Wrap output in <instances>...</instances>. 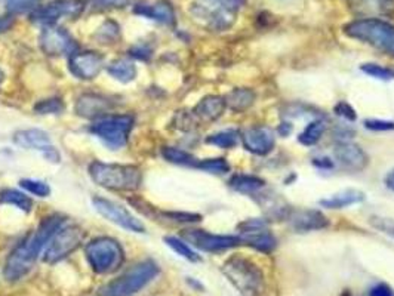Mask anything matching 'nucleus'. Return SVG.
Instances as JSON below:
<instances>
[{
  "label": "nucleus",
  "mask_w": 394,
  "mask_h": 296,
  "mask_svg": "<svg viewBox=\"0 0 394 296\" xmlns=\"http://www.w3.org/2000/svg\"><path fill=\"white\" fill-rule=\"evenodd\" d=\"M65 220L60 215H52L45 218L36 232L28 234L8 256L5 264V278L9 282H15L23 278L30 270L35 267V262L40 252L46 248L52 236L64 227Z\"/></svg>",
  "instance_id": "nucleus-1"
},
{
  "label": "nucleus",
  "mask_w": 394,
  "mask_h": 296,
  "mask_svg": "<svg viewBox=\"0 0 394 296\" xmlns=\"http://www.w3.org/2000/svg\"><path fill=\"white\" fill-rule=\"evenodd\" d=\"M89 175L100 187L114 191H135L140 188L142 175L137 166L94 161L89 166Z\"/></svg>",
  "instance_id": "nucleus-2"
},
{
  "label": "nucleus",
  "mask_w": 394,
  "mask_h": 296,
  "mask_svg": "<svg viewBox=\"0 0 394 296\" xmlns=\"http://www.w3.org/2000/svg\"><path fill=\"white\" fill-rule=\"evenodd\" d=\"M344 33L351 39L371 45L378 51L394 57V25L387 21L378 18L354 20L344 25Z\"/></svg>",
  "instance_id": "nucleus-3"
},
{
  "label": "nucleus",
  "mask_w": 394,
  "mask_h": 296,
  "mask_svg": "<svg viewBox=\"0 0 394 296\" xmlns=\"http://www.w3.org/2000/svg\"><path fill=\"white\" fill-rule=\"evenodd\" d=\"M159 266L154 261H142L103 286L100 290V296H134L147 285H150L159 275Z\"/></svg>",
  "instance_id": "nucleus-4"
},
{
  "label": "nucleus",
  "mask_w": 394,
  "mask_h": 296,
  "mask_svg": "<svg viewBox=\"0 0 394 296\" xmlns=\"http://www.w3.org/2000/svg\"><path fill=\"white\" fill-rule=\"evenodd\" d=\"M223 273L243 296H259L264 292V274L249 259L230 258L223 267Z\"/></svg>",
  "instance_id": "nucleus-5"
},
{
  "label": "nucleus",
  "mask_w": 394,
  "mask_h": 296,
  "mask_svg": "<svg viewBox=\"0 0 394 296\" xmlns=\"http://www.w3.org/2000/svg\"><path fill=\"white\" fill-rule=\"evenodd\" d=\"M86 258L95 273L108 274L122 266L125 254L119 241L110 237H100L86 246Z\"/></svg>",
  "instance_id": "nucleus-6"
},
{
  "label": "nucleus",
  "mask_w": 394,
  "mask_h": 296,
  "mask_svg": "<svg viewBox=\"0 0 394 296\" xmlns=\"http://www.w3.org/2000/svg\"><path fill=\"white\" fill-rule=\"evenodd\" d=\"M133 126V116H129V114H119V116H106L98 119L89 130L107 147H110L111 150H118V148L126 145Z\"/></svg>",
  "instance_id": "nucleus-7"
},
{
  "label": "nucleus",
  "mask_w": 394,
  "mask_h": 296,
  "mask_svg": "<svg viewBox=\"0 0 394 296\" xmlns=\"http://www.w3.org/2000/svg\"><path fill=\"white\" fill-rule=\"evenodd\" d=\"M191 15L210 30H228L236 21L237 12L215 0H197L190 8Z\"/></svg>",
  "instance_id": "nucleus-8"
},
{
  "label": "nucleus",
  "mask_w": 394,
  "mask_h": 296,
  "mask_svg": "<svg viewBox=\"0 0 394 296\" xmlns=\"http://www.w3.org/2000/svg\"><path fill=\"white\" fill-rule=\"evenodd\" d=\"M85 239V232L79 225L62 227L52 236L43 251V261L47 264L64 259L73 254Z\"/></svg>",
  "instance_id": "nucleus-9"
},
{
  "label": "nucleus",
  "mask_w": 394,
  "mask_h": 296,
  "mask_svg": "<svg viewBox=\"0 0 394 296\" xmlns=\"http://www.w3.org/2000/svg\"><path fill=\"white\" fill-rule=\"evenodd\" d=\"M85 9V0H55V2L39 6L31 12V20L42 25H54L58 20L69 16L76 18Z\"/></svg>",
  "instance_id": "nucleus-10"
},
{
  "label": "nucleus",
  "mask_w": 394,
  "mask_h": 296,
  "mask_svg": "<svg viewBox=\"0 0 394 296\" xmlns=\"http://www.w3.org/2000/svg\"><path fill=\"white\" fill-rule=\"evenodd\" d=\"M183 237L205 252H221L243 244L240 236H220L208 233L205 229H186Z\"/></svg>",
  "instance_id": "nucleus-11"
},
{
  "label": "nucleus",
  "mask_w": 394,
  "mask_h": 296,
  "mask_svg": "<svg viewBox=\"0 0 394 296\" xmlns=\"http://www.w3.org/2000/svg\"><path fill=\"white\" fill-rule=\"evenodd\" d=\"M39 43L42 51L49 57L73 54L76 47V43L70 36V33L57 24L45 25L43 31L40 33Z\"/></svg>",
  "instance_id": "nucleus-12"
},
{
  "label": "nucleus",
  "mask_w": 394,
  "mask_h": 296,
  "mask_svg": "<svg viewBox=\"0 0 394 296\" xmlns=\"http://www.w3.org/2000/svg\"><path fill=\"white\" fill-rule=\"evenodd\" d=\"M92 203H94V207L96 209V212L101 213L106 220L129 229V232H134V233L145 232L144 224L138 218H135L133 213H129L123 206L114 203L111 200L100 199V197L94 199Z\"/></svg>",
  "instance_id": "nucleus-13"
},
{
  "label": "nucleus",
  "mask_w": 394,
  "mask_h": 296,
  "mask_svg": "<svg viewBox=\"0 0 394 296\" xmlns=\"http://www.w3.org/2000/svg\"><path fill=\"white\" fill-rule=\"evenodd\" d=\"M104 69V57L98 52H73L69 59L70 73L80 80H92Z\"/></svg>",
  "instance_id": "nucleus-14"
},
{
  "label": "nucleus",
  "mask_w": 394,
  "mask_h": 296,
  "mask_svg": "<svg viewBox=\"0 0 394 296\" xmlns=\"http://www.w3.org/2000/svg\"><path fill=\"white\" fill-rule=\"evenodd\" d=\"M13 142L23 148H28V150H39L43 153V156L51 160L52 163L60 161V154L54 148L51 138L40 129H26L16 132L13 137Z\"/></svg>",
  "instance_id": "nucleus-15"
},
{
  "label": "nucleus",
  "mask_w": 394,
  "mask_h": 296,
  "mask_svg": "<svg viewBox=\"0 0 394 296\" xmlns=\"http://www.w3.org/2000/svg\"><path fill=\"white\" fill-rule=\"evenodd\" d=\"M240 140L246 150L257 156H266L271 153L276 144L274 132L264 126H255L243 130Z\"/></svg>",
  "instance_id": "nucleus-16"
},
{
  "label": "nucleus",
  "mask_w": 394,
  "mask_h": 296,
  "mask_svg": "<svg viewBox=\"0 0 394 296\" xmlns=\"http://www.w3.org/2000/svg\"><path fill=\"white\" fill-rule=\"evenodd\" d=\"M286 220L295 232L298 233L316 232V229H323L330 225V221H327L323 213L315 209L289 210Z\"/></svg>",
  "instance_id": "nucleus-17"
},
{
  "label": "nucleus",
  "mask_w": 394,
  "mask_h": 296,
  "mask_svg": "<svg viewBox=\"0 0 394 296\" xmlns=\"http://www.w3.org/2000/svg\"><path fill=\"white\" fill-rule=\"evenodd\" d=\"M334 156L344 169L353 172L364 171L369 163V159L364 152V148L353 142H339L335 147Z\"/></svg>",
  "instance_id": "nucleus-18"
},
{
  "label": "nucleus",
  "mask_w": 394,
  "mask_h": 296,
  "mask_svg": "<svg viewBox=\"0 0 394 296\" xmlns=\"http://www.w3.org/2000/svg\"><path fill=\"white\" fill-rule=\"evenodd\" d=\"M113 104L106 96L98 93H85L81 95L76 103V113L80 118L85 119H101L108 116Z\"/></svg>",
  "instance_id": "nucleus-19"
},
{
  "label": "nucleus",
  "mask_w": 394,
  "mask_h": 296,
  "mask_svg": "<svg viewBox=\"0 0 394 296\" xmlns=\"http://www.w3.org/2000/svg\"><path fill=\"white\" fill-rule=\"evenodd\" d=\"M134 12L137 15L145 16L149 20H154L157 23L172 25L175 23V12L172 5L168 0H157V2L149 4V2H141L134 6Z\"/></svg>",
  "instance_id": "nucleus-20"
},
{
  "label": "nucleus",
  "mask_w": 394,
  "mask_h": 296,
  "mask_svg": "<svg viewBox=\"0 0 394 296\" xmlns=\"http://www.w3.org/2000/svg\"><path fill=\"white\" fill-rule=\"evenodd\" d=\"M225 108L227 106L224 101V96L208 95L194 107L193 114L197 119H201L203 122H213L223 116Z\"/></svg>",
  "instance_id": "nucleus-21"
},
{
  "label": "nucleus",
  "mask_w": 394,
  "mask_h": 296,
  "mask_svg": "<svg viewBox=\"0 0 394 296\" xmlns=\"http://www.w3.org/2000/svg\"><path fill=\"white\" fill-rule=\"evenodd\" d=\"M365 200V193L360 190H354V188H349V190H342L327 199H322L319 202L320 206L327 207V209H342L347 207L356 203H360Z\"/></svg>",
  "instance_id": "nucleus-22"
},
{
  "label": "nucleus",
  "mask_w": 394,
  "mask_h": 296,
  "mask_svg": "<svg viewBox=\"0 0 394 296\" xmlns=\"http://www.w3.org/2000/svg\"><path fill=\"white\" fill-rule=\"evenodd\" d=\"M224 101L228 110L235 113H242L254 106L255 92L249 88H236L224 96Z\"/></svg>",
  "instance_id": "nucleus-23"
},
{
  "label": "nucleus",
  "mask_w": 394,
  "mask_h": 296,
  "mask_svg": "<svg viewBox=\"0 0 394 296\" xmlns=\"http://www.w3.org/2000/svg\"><path fill=\"white\" fill-rule=\"evenodd\" d=\"M240 239L243 244H248L251 248L261 252H271L277 244L276 237L269 232V229H259V232L240 234Z\"/></svg>",
  "instance_id": "nucleus-24"
},
{
  "label": "nucleus",
  "mask_w": 394,
  "mask_h": 296,
  "mask_svg": "<svg viewBox=\"0 0 394 296\" xmlns=\"http://www.w3.org/2000/svg\"><path fill=\"white\" fill-rule=\"evenodd\" d=\"M264 186H266L264 179L252 175H235L232 179H230V187H232L235 191L243 194H254L261 188H264Z\"/></svg>",
  "instance_id": "nucleus-25"
},
{
  "label": "nucleus",
  "mask_w": 394,
  "mask_h": 296,
  "mask_svg": "<svg viewBox=\"0 0 394 296\" xmlns=\"http://www.w3.org/2000/svg\"><path fill=\"white\" fill-rule=\"evenodd\" d=\"M108 74L122 84H129L137 77V67L133 61L129 59H118L108 65Z\"/></svg>",
  "instance_id": "nucleus-26"
},
{
  "label": "nucleus",
  "mask_w": 394,
  "mask_h": 296,
  "mask_svg": "<svg viewBox=\"0 0 394 296\" xmlns=\"http://www.w3.org/2000/svg\"><path fill=\"white\" fill-rule=\"evenodd\" d=\"M0 203L15 206L24 212H30L33 207V202L30 197L16 190H5L0 193Z\"/></svg>",
  "instance_id": "nucleus-27"
},
{
  "label": "nucleus",
  "mask_w": 394,
  "mask_h": 296,
  "mask_svg": "<svg viewBox=\"0 0 394 296\" xmlns=\"http://www.w3.org/2000/svg\"><path fill=\"white\" fill-rule=\"evenodd\" d=\"M162 156L165 157L168 161L175 163V164H183V166L196 168L197 163H199V160H197L193 154L181 150V148H175V147H165V148H163Z\"/></svg>",
  "instance_id": "nucleus-28"
},
{
  "label": "nucleus",
  "mask_w": 394,
  "mask_h": 296,
  "mask_svg": "<svg viewBox=\"0 0 394 296\" xmlns=\"http://www.w3.org/2000/svg\"><path fill=\"white\" fill-rule=\"evenodd\" d=\"M323 134H325V123H323V120H315V122H311L310 125L305 126V129L303 130V132L298 137V141L303 145L311 147V145H315V144H317L320 141Z\"/></svg>",
  "instance_id": "nucleus-29"
},
{
  "label": "nucleus",
  "mask_w": 394,
  "mask_h": 296,
  "mask_svg": "<svg viewBox=\"0 0 394 296\" xmlns=\"http://www.w3.org/2000/svg\"><path fill=\"white\" fill-rule=\"evenodd\" d=\"M206 142L220 148H233L239 142V134L236 130H221V132L208 137Z\"/></svg>",
  "instance_id": "nucleus-30"
},
{
  "label": "nucleus",
  "mask_w": 394,
  "mask_h": 296,
  "mask_svg": "<svg viewBox=\"0 0 394 296\" xmlns=\"http://www.w3.org/2000/svg\"><path fill=\"white\" fill-rule=\"evenodd\" d=\"M196 168L201 169V171H205L208 173H215V175H224V173L230 172V164L223 157L199 160V163H197Z\"/></svg>",
  "instance_id": "nucleus-31"
},
{
  "label": "nucleus",
  "mask_w": 394,
  "mask_h": 296,
  "mask_svg": "<svg viewBox=\"0 0 394 296\" xmlns=\"http://www.w3.org/2000/svg\"><path fill=\"white\" fill-rule=\"evenodd\" d=\"M165 243L169 246V248L176 252L179 256L186 258L190 262H199L201 256L197 255L187 243H184L183 240H179L176 237H165Z\"/></svg>",
  "instance_id": "nucleus-32"
},
{
  "label": "nucleus",
  "mask_w": 394,
  "mask_h": 296,
  "mask_svg": "<svg viewBox=\"0 0 394 296\" xmlns=\"http://www.w3.org/2000/svg\"><path fill=\"white\" fill-rule=\"evenodd\" d=\"M130 4V0H85V8L92 12L120 9Z\"/></svg>",
  "instance_id": "nucleus-33"
},
{
  "label": "nucleus",
  "mask_w": 394,
  "mask_h": 296,
  "mask_svg": "<svg viewBox=\"0 0 394 296\" xmlns=\"http://www.w3.org/2000/svg\"><path fill=\"white\" fill-rule=\"evenodd\" d=\"M365 74L373 77V79H378V80H393L394 79V70L388 69V67H383V65L378 64H364L362 67H360Z\"/></svg>",
  "instance_id": "nucleus-34"
},
{
  "label": "nucleus",
  "mask_w": 394,
  "mask_h": 296,
  "mask_svg": "<svg viewBox=\"0 0 394 296\" xmlns=\"http://www.w3.org/2000/svg\"><path fill=\"white\" fill-rule=\"evenodd\" d=\"M65 108L61 98H49V100H43L35 106V111L38 114H58L62 113Z\"/></svg>",
  "instance_id": "nucleus-35"
},
{
  "label": "nucleus",
  "mask_w": 394,
  "mask_h": 296,
  "mask_svg": "<svg viewBox=\"0 0 394 296\" xmlns=\"http://www.w3.org/2000/svg\"><path fill=\"white\" fill-rule=\"evenodd\" d=\"M20 186L28 193L35 194L38 197H47L51 194V188H49V186L39 179H21Z\"/></svg>",
  "instance_id": "nucleus-36"
},
{
  "label": "nucleus",
  "mask_w": 394,
  "mask_h": 296,
  "mask_svg": "<svg viewBox=\"0 0 394 296\" xmlns=\"http://www.w3.org/2000/svg\"><path fill=\"white\" fill-rule=\"evenodd\" d=\"M119 36V25L113 21H107L96 33V39L101 43H110Z\"/></svg>",
  "instance_id": "nucleus-37"
},
{
  "label": "nucleus",
  "mask_w": 394,
  "mask_h": 296,
  "mask_svg": "<svg viewBox=\"0 0 394 296\" xmlns=\"http://www.w3.org/2000/svg\"><path fill=\"white\" fill-rule=\"evenodd\" d=\"M39 0H6V8L11 13H23L27 11H35Z\"/></svg>",
  "instance_id": "nucleus-38"
},
{
  "label": "nucleus",
  "mask_w": 394,
  "mask_h": 296,
  "mask_svg": "<svg viewBox=\"0 0 394 296\" xmlns=\"http://www.w3.org/2000/svg\"><path fill=\"white\" fill-rule=\"evenodd\" d=\"M237 229L240 232V234H246V233H252V232H259V229H269V224L264 220H246L243 222H240L237 225Z\"/></svg>",
  "instance_id": "nucleus-39"
},
{
  "label": "nucleus",
  "mask_w": 394,
  "mask_h": 296,
  "mask_svg": "<svg viewBox=\"0 0 394 296\" xmlns=\"http://www.w3.org/2000/svg\"><path fill=\"white\" fill-rule=\"evenodd\" d=\"M371 224L372 227H375L380 232L390 234L391 237H394V221L390 218H378V217H372L371 218Z\"/></svg>",
  "instance_id": "nucleus-40"
},
{
  "label": "nucleus",
  "mask_w": 394,
  "mask_h": 296,
  "mask_svg": "<svg viewBox=\"0 0 394 296\" xmlns=\"http://www.w3.org/2000/svg\"><path fill=\"white\" fill-rule=\"evenodd\" d=\"M365 127L373 130V132H385V130H394V122L372 119V120H365Z\"/></svg>",
  "instance_id": "nucleus-41"
},
{
  "label": "nucleus",
  "mask_w": 394,
  "mask_h": 296,
  "mask_svg": "<svg viewBox=\"0 0 394 296\" xmlns=\"http://www.w3.org/2000/svg\"><path fill=\"white\" fill-rule=\"evenodd\" d=\"M334 111H335V114L337 116H339V118H342V119H346V120H350V122H353V120H356V111L353 110V107L350 106V104H347V103H338L335 107H334Z\"/></svg>",
  "instance_id": "nucleus-42"
},
{
  "label": "nucleus",
  "mask_w": 394,
  "mask_h": 296,
  "mask_svg": "<svg viewBox=\"0 0 394 296\" xmlns=\"http://www.w3.org/2000/svg\"><path fill=\"white\" fill-rule=\"evenodd\" d=\"M129 54L133 55L134 58H137V59L147 61V59L152 57V49L149 46H145V45H137V46H134L133 49H130Z\"/></svg>",
  "instance_id": "nucleus-43"
},
{
  "label": "nucleus",
  "mask_w": 394,
  "mask_h": 296,
  "mask_svg": "<svg viewBox=\"0 0 394 296\" xmlns=\"http://www.w3.org/2000/svg\"><path fill=\"white\" fill-rule=\"evenodd\" d=\"M215 2H220V4H223L224 6H227V8L232 9V11L239 12V11L243 8V5L246 4V0H215Z\"/></svg>",
  "instance_id": "nucleus-44"
},
{
  "label": "nucleus",
  "mask_w": 394,
  "mask_h": 296,
  "mask_svg": "<svg viewBox=\"0 0 394 296\" xmlns=\"http://www.w3.org/2000/svg\"><path fill=\"white\" fill-rule=\"evenodd\" d=\"M369 296H394V293L391 292V289H390L388 286H385V285H378V286H375V288L371 290Z\"/></svg>",
  "instance_id": "nucleus-45"
},
{
  "label": "nucleus",
  "mask_w": 394,
  "mask_h": 296,
  "mask_svg": "<svg viewBox=\"0 0 394 296\" xmlns=\"http://www.w3.org/2000/svg\"><path fill=\"white\" fill-rule=\"evenodd\" d=\"M15 20L12 15H5V16H0V33H5L8 30L12 28Z\"/></svg>",
  "instance_id": "nucleus-46"
},
{
  "label": "nucleus",
  "mask_w": 394,
  "mask_h": 296,
  "mask_svg": "<svg viewBox=\"0 0 394 296\" xmlns=\"http://www.w3.org/2000/svg\"><path fill=\"white\" fill-rule=\"evenodd\" d=\"M385 186H387L388 190L394 191V169L387 173V176H385Z\"/></svg>",
  "instance_id": "nucleus-47"
},
{
  "label": "nucleus",
  "mask_w": 394,
  "mask_h": 296,
  "mask_svg": "<svg viewBox=\"0 0 394 296\" xmlns=\"http://www.w3.org/2000/svg\"><path fill=\"white\" fill-rule=\"evenodd\" d=\"M2 81H4V73L0 72V85H2Z\"/></svg>",
  "instance_id": "nucleus-48"
}]
</instances>
